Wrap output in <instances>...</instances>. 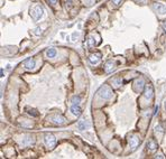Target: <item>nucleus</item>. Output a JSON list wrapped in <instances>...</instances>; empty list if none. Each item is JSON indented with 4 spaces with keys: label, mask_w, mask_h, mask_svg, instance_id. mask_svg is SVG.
Here are the masks:
<instances>
[{
    "label": "nucleus",
    "mask_w": 166,
    "mask_h": 159,
    "mask_svg": "<svg viewBox=\"0 0 166 159\" xmlns=\"http://www.w3.org/2000/svg\"><path fill=\"white\" fill-rule=\"evenodd\" d=\"M43 15H44V9L41 5H35L34 7H32V9H30V16H32V18L35 21L39 20L43 17Z\"/></svg>",
    "instance_id": "1"
},
{
    "label": "nucleus",
    "mask_w": 166,
    "mask_h": 159,
    "mask_svg": "<svg viewBox=\"0 0 166 159\" xmlns=\"http://www.w3.org/2000/svg\"><path fill=\"white\" fill-rule=\"evenodd\" d=\"M98 94H99L100 98L105 99V100H110L112 98V95H113V92H112V90L108 85H103V86H101L99 91H98Z\"/></svg>",
    "instance_id": "2"
},
{
    "label": "nucleus",
    "mask_w": 166,
    "mask_h": 159,
    "mask_svg": "<svg viewBox=\"0 0 166 159\" xmlns=\"http://www.w3.org/2000/svg\"><path fill=\"white\" fill-rule=\"evenodd\" d=\"M44 142L49 149H54V147L56 146V138L52 133H46L44 137Z\"/></svg>",
    "instance_id": "3"
},
{
    "label": "nucleus",
    "mask_w": 166,
    "mask_h": 159,
    "mask_svg": "<svg viewBox=\"0 0 166 159\" xmlns=\"http://www.w3.org/2000/svg\"><path fill=\"white\" fill-rule=\"evenodd\" d=\"M48 119L53 123L58 124V126H62V124H64L66 122V119L61 114H53V115H50V117H48Z\"/></svg>",
    "instance_id": "4"
},
{
    "label": "nucleus",
    "mask_w": 166,
    "mask_h": 159,
    "mask_svg": "<svg viewBox=\"0 0 166 159\" xmlns=\"http://www.w3.org/2000/svg\"><path fill=\"white\" fill-rule=\"evenodd\" d=\"M144 96L147 99V100H151V99H153V96H154V87H153V85L148 84V85H146V86H145V89H144Z\"/></svg>",
    "instance_id": "5"
},
{
    "label": "nucleus",
    "mask_w": 166,
    "mask_h": 159,
    "mask_svg": "<svg viewBox=\"0 0 166 159\" xmlns=\"http://www.w3.org/2000/svg\"><path fill=\"white\" fill-rule=\"evenodd\" d=\"M128 141H129V146L131 147V151L136 150V148L138 147V144H139L138 137H137V136H130V137L128 138Z\"/></svg>",
    "instance_id": "6"
},
{
    "label": "nucleus",
    "mask_w": 166,
    "mask_h": 159,
    "mask_svg": "<svg viewBox=\"0 0 166 159\" xmlns=\"http://www.w3.org/2000/svg\"><path fill=\"white\" fill-rule=\"evenodd\" d=\"M70 111L75 117H80L81 113H82V109H81L80 104H72L71 108H70Z\"/></svg>",
    "instance_id": "7"
},
{
    "label": "nucleus",
    "mask_w": 166,
    "mask_h": 159,
    "mask_svg": "<svg viewBox=\"0 0 166 159\" xmlns=\"http://www.w3.org/2000/svg\"><path fill=\"white\" fill-rule=\"evenodd\" d=\"M153 8L159 14V15H164V14H166V7L163 4H161V2H155V4L153 5Z\"/></svg>",
    "instance_id": "8"
},
{
    "label": "nucleus",
    "mask_w": 166,
    "mask_h": 159,
    "mask_svg": "<svg viewBox=\"0 0 166 159\" xmlns=\"http://www.w3.org/2000/svg\"><path fill=\"white\" fill-rule=\"evenodd\" d=\"M90 127H91V123H90L89 120H80L78 122V128H79V130H81V131L90 129Z\"/></svg>",
    "instance_id": "9"
},
{
    "label": "nucleus",
    "mask_w": 166,
    "mask_h": 159,
    "mask_svg": "<svg viewBox=\"0 0 166 159\" xmlns=\"http://www.w3.org/2000/svg\"><path fill=\"white\" fill-rule=\"evenodd\" d=\"M116 70V62L114 61H108L105 65V72L106 73H111L112 71Z\"/></svg>",
    "instance_id": "10"
},
{
    "label": "nucleus",
    "mask_w": 166,
    "mask_h": 159,
    "mask_svg": "<svg viewBox=\"0 0 166 159\" xmlns=\"http://www.w3.org/2000/svg\"><path fill=\"white\" fill-rule=\"evenodd\" d=\"M89 61L91 64H98L101 61V54L100 53H93L89 56Z\"/></svg>",
    "instance_id": "11"
},
{
    "label": "nucleus",
    "mask_w": 166,
    "mask_h": 159,
    "mask_svg": "<svg viewBox=\"0 0 166 159\" xmlns=\"http://www.w3.org/2000/svg\"><path fill=\"white\" fill-rule=\"evenodd\" d=\"M24 66L27 70H33L36 66V61L34 58H26L24 61Z\"/></svg>",
    "instance_id": "12"
},
{
    "label": "nucleus",
    "mask_w": 166,
    "mask_h": 159,
    "mask_svg": "<svg viewBox=\"0 0 166 159\" xmlns=\"http://www.w3.org/2000/svg\"><path fill=\"white\" fill-rule=\"evenodd\" d=\"M34 143H35V138H34L33 136H28L27 138H24L22 139V141H21L22 147H29Z\"/></svg>",
    "instance_id": "13"
},
{
    "label": "nucleus",
    "mask_w": 166,
    "mask_h": 159,
    "mask_svg": "<svg viewBox=\"0 0 166 159\" xmlns=\"http://www.w3.org/2000/svg\"><path fill=\"white\" fill-rule=\"evenodd\" d=\"M147 147H148V149L149 150L154 151V150H156L157 148H158V144H157V142L155 140L150 139V140H148V142H147Z\"/></svg>",
    "instance_id": "14"
},
{
    "label": "nucleus",
    "mask_w": 166,
    "mask_h": 159,
    "mask_svg": "<svg viewBox=\"0 0 166 159\" xmlns=\"http://www.w3.org/2000/svg\"><path fill=\"white\" fill-rule=\"evenodd\" d=\"M111 83L114 87H120L122 84V80H121V77H113L111 80Z\"/></svg>",
    "instance_id": "15"
},
{
    "label": "nucleus",
    "mask_w": 166,
    "mask_h": 159,
    "mask_svg": "<svg viewBox=\"0 0 166 159\" xmlns=\"http://www.w3.org/2000/svg\"><path fill=\"white\" fill-rule=\"evenodd\" d=\"M46 55H47V57H49V58L55 57L56 56V49L55 48H49V49H47Z\"/></svg>",
    "instance_id": "16"
},
{
    "label": "nucleus",
    "mask_w": 166,
    "mask_h": 159,
    "mask_svg": "<svg viewBox=\"0 0 166 159\" xmlns=\"http://www.w3.org/2000/svg\"><path fill=\"white\" fill-rule=\"evenodd\" d=\"M88 43H89V46H90V47H94L95 45H98V43L94 42V35H90V36H89Z\"/></svg>",
    "instance_id": "17"
},
{
    "label": "nucleus",
    "mask_w": 166,
    "mask_h": 159,
    "mask_svg": "<svg viewBox=\"0 0 166 159\" xmlns=\"http://www.w3.org/2000/svg\"><path fill=\"white\" fill-rule=\"evenodd\" d=\"M71 102L72 104H80L81 102V96L80 95H74L73 98L71 99Z\"/></svg>",
    "instance_id": "18"
},
{
    "label": "nucleus",
    "mask_w": 166,
    "mask_h": 159,
    "mask_svg": "<svg viewBox=\"0 0 166 159\" xmlns=\"http://www.w3.org/2000/svg\"><path fill=\"white\" fill-rule=\"evenodd\" d=\"M72 6H73L72 0H65V7H66V9H70Z\"/></svg>",
    "instance_id": "19"
},
{
    "label": "nucleus",
    "mask_w": 166,
    "mask_h": 159,
    "mask_svg": "<svg viewBox=\"0 0 166 159\" xmlns=\"http://www.w3.org/2000/svg\"><path fill=\"white\" fill-rule=\"evenodd\" d=\"M36 110H34V109H32V110H29V111H27L28 113H29L30 115H33V117H37L38 115V112H35Z\"/></svg>",
    "instance_id": "20"
},
{
    "label": "nucleus",
    "mask_w": 166,
    "mask_h": 159,
    "mask_svg": "<svg viewBox=\"0 0 166 159\" xmlns=\"http://www.w3.org/2000/svg\"><path fill=\"white\" fill-rule=\"evenodd\" d=\"M163 131H164V130L162 129V126H161V124H157V126L155 127V132H156V133H157V132H163Z\"/></svg>",
    "instance_id": "21"
},
{
    "label": "nucleus",
    "mask_w": 166,
    "mask_h": 159,
    "mask_svg": "<svg viewBox=\"0 0 166 159\" xmlns=\"http://www.w3.org/2000/svg\"><path fill=\"white\" fill-rule=\"evenodd\" d=\"M94 1L95 0H83L84 5H86V6H91L92 4H94Z\"/></svg>",
    "instance_id": "22"
},
{
    "label": "nucleus",
    "mask_w": 166,
    "mask_h": 159,
    "mask_svg": "<svg viewBox=\"0 0 166 159\" xmlns=\"http://www.w3.org/2000/svg\"><path fill=\"white\" fill-rule=\"evenodd\" d=\"M122 1H123V0H111V2H112V4H113L114 6H119Z\"/></svg>",
    "instance_id": "23"
},
{
    "label": "nucleus",
    "mask_w": 166,
    "mask_h": 159,
    "mask_svg": "<svg viewBox=\"0 0 166 159\" xmlns=\"http://www.w3.org/2000/svg\"><path fill=\"white\" fill-rule=\"evenodd\" d=\"M36 32H35V34H36V35H39V34H41L42 33V29H41V28H39V27H37V28H36Z\"/></svg>",
    "instance_id": "24"
},
{
    "label": "nucleus",
    "mask_w": 166,
    "mask_h": 159,
    "mask_svg": "<svg viewBox=\"0 0 166 159\" xmlns=\"http://www.w3.org/2000/svg\"><path fill=\"white\" fill-rule=\"evenodd\" d=\"M162 26H163V29L165 30V33H166V20H164L162 22Z\"/></svg>",
    "instance_id": "25"
},
{
    "label": "nucleus",
    "mask_w": 166,
    "mask_h": 159,
    "mask_svg": "<svg viewBox=\"0 0 166 159\" xmlns=\"http://www.w3.org/2000/svg\"><path fill=\"white\" fill-rule=\"evenodd\" d=\"M48 1H49L52 5H56V4H57V1H58V0H48Z\"/></svg>",
    "instance_id": "26"
},
{
    "label": "nucleus",
    "mask_w": 166,
    "mask_h": 159,
    "mask_svg": "<svg viewBox=\"0 0 166 159\" xmlns=\"http://www.w3.org/2000/svg\"><path fill=\"white\" fill-rule=\"evenodd\" d=\"M137 1H138L139 4H143V5H145L146 2H147V0H137Z\"/></svg>",
    "instance_id": "27"
},
{
    "label": "nucleus",
    "mask_w": 166,
    "mask_h": 159,
    "mask_svg": "<svg viewBox=\"0 0 166 159\" xmlns=\"http://www.w3.org/2000/svg\"><path fill=\"white\" fill-rule=\"evenodd\" d=\"M157 112H158V105H156V107H155V112H154V113H155V114H156Z\"/></svg>",
    "instance_id": "28"
},
{
    "label": "nucleus",
    "mask_w": 166,
    "mask_h": 159,
    "mask_svg": "<svg viewBox=\"0 0 166 159\" xmlns=\"http://www.w3.org/2000/svg\"><path fill=\"white\" fill-rule=\"evenodd\" d=\"M156 158H164V156H163L162 154H159L158 156H156Z\"/></svg>",
    "instance_id": "29"
},
{
    "label": "nucleus",
    "mask_w": 166,
    "mask_h": 159,
    "mask_svg": "<svg viewBox=\"0 0 166 159\" xmlns=\"http://www.w3.org/2000/svg\"><path fill=\"white\" fill-rule=\"evenodd\" d=\"M164 108H165V110H166V100L164 101Z\"/></svg>",
    "instance_id": "30"
}]
</instances>
